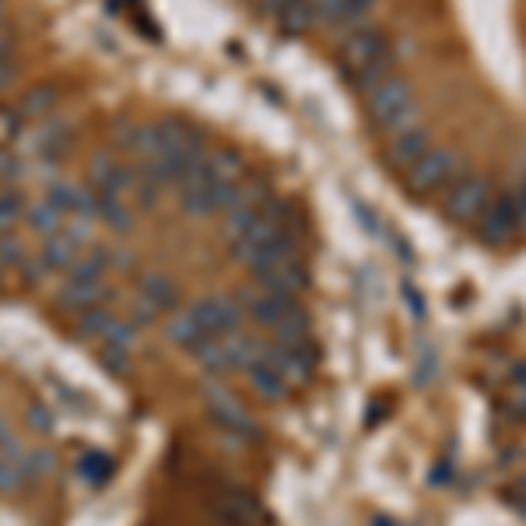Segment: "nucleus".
<instances>
[{"mask_svg":"<svg viewBox=\"0 0 526 526\" xmlns=\"http://www.w3.org/2000/svg\"><path fill=\"white\" fill-rule=\"evenodd\" d=\"M369 95V116L383 134H404V130L414 127V116H418V106H414V88L407 78H397L390 74L386 81H379Z\"/></svg>","mask_w":526,"mask_h":526,"instance_id":"1","label":"nucleus"},{"mask_svg":"<svg viewBox=\"0 0 526 526\" xmlns=\"http://www.w3.org/2000/svg\"><path fill=\"white\" fill-rule=\"evenodd\" d=\"M456 176H463V158L453 148H428L418 162L407 169V190L414 197H428L449 186Z\"/></svg>","mask_w":526,"mask_h":526,"instance_id":"2","label":"nucleus"},{"mask_svg":"<svg viewBox=\"0 0 526 526\" xmlns=\"http://www.w3.org/2000/svg\"><path fill=\"white\" fill-rule=\"evenodd\" d=\"M491 197H495V193H491V183L484 176H456L453 183L446 186L442 211H446V218L456 221V225H470V221L481 218V211L488 207Z\"/></svg>","mask_w":526,"mask_h":526,"instance_id":"3","label":"nucleus"},{"mask_svg":"<svg viewBox=\"0 0 526 526\" xmlns=\"http://www.w3.org/2000/svg\"><path fill=\"white\" fill-rule=\"evenodd\" d=\"M207 411H211V418L218 421L221 432L235 435V439H256V421L249 418V411L239 404V397L235 393H228L225 386H211L207 390Z\"/></svg>","mask_w":526,"mask_h":526,"instance_id":"4","label":"nucleus"},{"mask_svg":"<svg viewBox=\"0 0 526 526\" xmlns=\"http://www.w3.org/2000/svg\"><path fill=\"white\" fill-rule=\"evenodd\" d=\"M386 57H390V53H386V36L379 29H355L341 43V67L348 78H358L365 67L379 64V60Z\"/></svg>","mask_w":526,"mask_h":526,"instance_id":"5","label":"nucleus"},{"mask_svg":"<svg viewBox=\"0 0 526 526\" xmlns=\"http://www.w3.org/2000/svg\"><path fill=\"white\" fill-rule=\"evenodd\" d=\"M179 207H183L186 218H214V214H221L218 183L204 172V162L179 183Z\"/></svg>","mask_w":526,"mask_h":526,"instance_id":"6","label":"nucleus"},{"mask_svg":"<svg viewBox=\"0 0 526 526\" xmlns=\"http://www.w3.org/2000/svg\"><path fill=\"white\" fill-rule=\"evenodd\" d=\"M190 316L197 320V327L204 330L207 337H228L242 327V309L235 299H221V295H211V299H200L197 306H190Z\"/></svg>","mask_w":526,"mask_h":526,"instance_id":"7","label":"nucleus"},{"mask_svg":"<svg viewBox=\"0 0 526 526\" xmlns=\"http://www.w3.org/2000/svg\"><path fill=\"white\" fill-rule=\"evenodd\" d=\"M477 232L488 246H505L512 235L519 232L516 225V207H512V193H498L488 200V207L477 218Z\"/></svg>","mask_w":526,"mask_h":526,"instance_id":"8","label":"nucleus"},{"mask_svg":"<svg viewBox=\"0 0 526 526\" xmlns=\"http://www.w3.org/2000/svg\"><path fill=\"white\" fill-rule=\"evenodd\" d=\"M256 281H260L263 292L281 295V299H295V295L309 285V271L299 256H288V260H278L271 263V267L256 271Z\"/></svg>","mask_w":526,"mask_h":526,"instance_id":"9","label":"nucleus"},{"mask_svg":"<svg viewBox=\"0 0 526 526\" xmlns=\"http://www.w3.org/2000/svg\"><path fill=\"white\" fill-rule=\"evenodd\" d=\"M292 306H295V299H281V295L263 292V288H242L239 292V309L246 316H253V323L263 330L278 327Z\"/></svg>","mask_w":526,"mask_h":526,"instance_id":"10","label":"nucleus"},{"mask_svg":"<svg viewBox=\"0 0 526 526\" xmlns=\"http://www.w3.org/2000/svg\"><path fill=\"white\" fill-rule=\"evenodd\" d=\"M88 176H92V190L95 193H127V190H134V169H127V165L120 162V158H113V155H95L92 158V165H88Z\"/></svg>","mask_w":526,"mask_h":526,"instance_id":"11","label":"nucleus"},{"mask_svg":"<svg viewBox=\"0 0 526 526\" xmlns=\"http://www.w3.org/2000/svg\"><path fill=\"white\" fill-rule=\"evenodd\" d=\"M214 505H218V512H221V523H228V526H260L263 523L260 502L242 488H221Z\"/></svg>","mask_w":526,"mask_h":526,"instance_id":"12","label":"nucleus"},{"mask_svg":"<svg viewBox=\"0 0 526 526\" xmlns=\"http://www.w3.org/2000/svg\"><path fill=\"white\" fill-rule=\"evenodd\" d=\"M428 148H432V134H428L425 127H411L404 130V134H393L390 148H386V162H390L393 169H411Z\"/></svg>","mask_w":526,"mask_h":526,"instance_id":"13","label":"nucleus"},{"mask_svg":"<svg viewBox=\"0 0 526 526\" xmlns=\"http://www.w3.org/2000/svg\"><path fill=\"white\" fill-rule=\"evenodd\" d=\"M109 295H113V292H109V288H102V285H81V281H67V285L57 292V306L67 309V313L81 316L85 309L102 306Z\"/></svg>","mask_w":526,"mask_h":526,"instance_id":"14","label":"nucleus"},{"mask_svg":"<svg viewBox=\"0 0 526 526\" xmlns=\"http://www.w3.org/2000/svg\"><path fill=\"white\" fill-rule=\"evenodd\" d=\"M278 29L285 32V36H306L309 29H316L320 25V11H316V0H292L285 11H281L278 18Z\"/></svg>","mask_w":526,"mask_h":526,"instance_id":"15","label":"nucleus"},{"mask_svg":"<svg viewBox=\"0 0 526 526\" xmlns=\"http://www.w3.org/2000/svg\"><path fill=\"white\" fill-rule=\"evenodd\" d=\"M141 299L148 302L155 313H172L179 306V292L165 274H144L141 278Z\"/></svg>","mask_w":526,"mask_h":526,"instance_id":"16","label":"nucleus"},{"mask_svg":"<svg viewBox=\"0 0 526 526\" xmlns=\"http://www.w3.org/2000/svg\"><path fill=\"white\" fill-rule=\"evenodd\" d=\"M29 477V456L18 449V442L0 449V491H18Z\"/></svg>","mask_w":526,"mask_h":526,"instance_id":"17","label":"nucleus"},{"mask_svg":"<svg viewBox=\"0 0 526 526\" xmlns=\"http://www.w3.org/2000/svg\"><path fill=\"white\" fill-rule=\"evenodd\" d=\"M204 172L214 183H239L246 162H242L239 151H211V155H204Z\"/></svg>","mask_w":526,"mask_h":526,"instance_id":"18","label":"nucleus"},{"mask_svg":"<svg viewBox=\"0 0 526 526\" xmlns=\"http://www.w3.org/2000/svg\"><path fill=\"white\" fill-rule=\"evenodd\" d=\"M309 330H313V320H309L306 309H302L299 302H295V306L285 313V320H281L278 327H274V337H278L274 344H285V348H292V344L309 341Z\"/></svg>","mask_w":526,"mask_h":526,"instance_id":"19","label":"nucleus"},{"mask_svg":"<svg viewBox=\"0 0 526 526\" xmlns=\"http://www.w3.org/2000/svg\"><path fill=\"white\" fill-rule=\"evenodd\" d=\"M113 263V253L109 249H92V253L78 256L71 263V281H81V285H102V274L109 271Z\"/></svg>","mask_w":526,"mask_h":526,"instance_id":"20","label":"nucleus"},{"mask_svg":"<svg viewBox=\"0 0 526 526\" xmlns=\"http://www.w3.org/2000/svg\"><path fill=\"white\" fill-rule=\"evenodd\" d=\"M246 379H249V386H253V390L260 393L263 400H281V397H285V393H288L285 379H281L278 372H274L267 362H253V365H246Z\"/></svg>","mask_w":526,"mask_h":526,"instance_id":"21","label":"nucleus"},{"mask_svg":"<svg viewBox=\"0 0 526 526\" xmlns=\"http://www.w3.org/2000/svg\"><path fill=\"white\" fill-rule=\"evenodd\" d=\"M95 218H102L116 232H130V225H134V214L116 193H95Z\"/></svg>","mask_w":526,"mask_h":526,"instance_id":"22","label":"nucleus"},{"mask_svg":"<svg viewBox=\"0 0 526 526\" xmlns=\"http://www.w3.org/2000/svg\"><path fill=\"white\" fill-rule=\"evenodd\" d=\"M109 474H113V456L109 453H102V449H88V453L78 456V477L85 484L99 488V484L109 481Z\"/></svg>","mask_w":526,"mask_h":526,"instance_id":"23","label":"nucleus"},{"mask_svg":"<svg viewBox=\"0 0 526 526\" xmlns=\"http://www.w3.org/2000/svg\"><path fill=\"white\" fill-rule=\"evenodd\" d=\"M165 334H169V341H176L179 348H186V351H193L200 341H207V334L197 327L190 309H186V313H172V320L165 323Z\"/></svg>","mask_w":526,"mask_h":526,"instance_id":"24","label":"nucleus"},{"mask_svg":"<svg viewBox=\"0 0 526 526\" xmlns=\"http://www.w3.org/2000/svg\"><path fill=\"white\" fill-rule=\"evenodd\" d=\"M113 320H116V316L109 313L106 306H92V309H85V313H81L74 334H78L81 341H102V337H106V330L113 327Z\"/></svg>","mask_w":526,"mask_h":526,"instance_id":"25","label":"nucleus"},{"mask_svg":"<svg viewBox=\"0 0 526 526\" xmlns=\"http://www.w3.org/2000/svg\"><path fill=\"white\" fill-rule=\"evenodd\" d=\"M25 218H29V225L36 228L43 239H50V235H57L60 228H64V214H60L53 204H46V200H39V204H29Z\"/></svg>","mask_w":526,"mask_h":526,"instance_id":"26","label":"nucleus"},{"mask_svg":"<svg viewBox=\"0 0 526 526\" xmlns=\"http://www.w3.org/2000/svg\"><path fill=\"white\" fill-rule=\"evenodd\" d=\"M53 106H57V88L39 85V88H32V92L25 95L22 106H18V113H22V120L29 123V120H36V116H46Z\"/></svg>","mask_w":526,"mask_h":526,"instance_id":"27","label":"nucleus"},{"mask_svg":"<svg viewBox=\"0 0 526 526\" xmlns=\"http://www.w3.org/2000/svg\"><path fill=\"white\" fill-rule=\"evenodd\" d=\"M25 211V197L18 190H0V235H11Z\"/></svg>","mask_w":526,"mask_h":526,"instance_id":"28","label":"nucleus"},{"mask_svg":"<svg viewBox=\"0 0 526 526\" xmlns=\"http://www.w3.org/2000/svg\"><path fill=\"white\" fill-rule=\"evenodd\" d=\"M134 334H137V327L130 320H113V327H109L106 337H102V348L130 351V348H134Z\"/></svg>","mask_w":526,"mask_h":526,"instance_id":"29","label":"nucleus"},{"mask_svg":"<svg viewBox=\"0 0 526 526\" xmlns=\"http://www.w3.org/2000/svg\"><path fill=\"white\" fill-rule=\"evenodd\" d=\"M400 295H404V302L411 306V316H414V320H425V299H421L418 288H414L411 281H404V285H400Z\"/></svg>","mask_w":526,"mask_h":526,"instance_id":"30","label":"nucleus"},{"mask_svg":"<svg viewBox=\"0 0 526 526\" xmlns=\"http://www.w3.org/2000/svg\"><path fill=\"white\" fill-rule=\"evenodd\" d=\"M102 365H106L109 372H123L130 365V351H123V348H102Z\"/></svg>","mask_w":526,"mask_h":526,"instance_id":"31","label":"nucleus"},{"mask_svg":"<svg viewBox=\"0 0 526 526\" xmlns=\"http://www.w3.org/2000/svg\"><path fill=\"white\" fill-rule=\"evenodd\" d=\"M130 323H134V327H151V323H155V309L144 299H137L134 309H130Z\"/></svg>","mask_w":526,"mask_h":526,"instance_id":"32","label":"nucleus"},{"mask_svg":"<svg viewBox=\"0 0 526 526\" xmlns=\"http://www.w3.org/2000/svg\"><path fill=\"white\" fill-rule=\"evenodd\" d=\"M512 207H516V225L526 232V179L516 186V193H512Z\"/></svg>","mask_w":526,"mask_h":526,"instance_id":"33","label":"nucleus"},{"mask_svg":"<svg viewBox=\"0 0 526 526\" xmlns=\"http://www.w3.org/2000/svg\"><path fill=\"white\" fill-rule=\"evenodd\" d=\"M50 467H53V456L46 453V449H39V453L29 456V474H32V477H43Z\"/></svg>","mask_w":526,"mask_h":526,"instance_id":"34","label":"nucleus"},{"mask_svg":"<svg viewBox=\"0 0 526 526\" xmlns=\"http://www.w3.org/2000/svg\"><path fill=\"white\" fill-rule=\"evenodd\" d=\"M432 372H435V351H432V348H425V365L418 362V372H414V383L425 386L428 379H432Z\"/></svg>","mask_w":526,"mask_h":526,"instance_id":"35","label":"nucleus"},{"mask_svg":"<svg viewBox=\"0 0 526 526\" xmlns=\"http://www.w3.org/2000/svg\"><path fill=\"white\" fill-rule=\"evenodd\" d=\"M11 53H15V36L8 29H0V60H11Z\"/></svg>","mask_w":526,"mask_h":526,"instance_id":"36","label":"nucleus"},{"mask_svg":"<svg viewBox=\"0 0 526 526\" xmlns=\"http://www.w3.org/2000/svg\"><path fill=\"white\" fill-rule=\"evenodd\" d=\"M15 81V60H0V88H8Z\"/></svg>","mask_w":526,"mask_h":526,"instance_id":"37","label":"nucleus"},{"mask_svg":"<svg viewBox=\"0 0 526 526\" xmlns=\"http://www.w3.org/2000/svg\"><path fill=\"white\" fill-rule=\"evenodd\" d=\"M8 446H15V439H11L8 421H0V449H8Z\"/></svg>","mask_w":526,"mask_h":526,"instance_id":"38","label":"nucleus"},{"mask_svg":"<svg viewBox=\"0 0 526 526\" xmlns=\"http://www.w3.org/2000/svg\"><path fill=\"white\" fill-rule=\"evenodd\" d=\"M4 267H8V260H4V253H0V281H4Z\"/></svg>","mask_w":526,"mask_h":526,"instance_id":"39","label":"nucleus"},{"mask_svg":"<svg viewBox=\"0 0 526 526\" xmlns=\"http://www.w3.org/2000/svg\"><path fill=\"white\" fill-rule=\"evenodd\" d=\"M0 11H4V4H0Z\"/></svg>","mask_w":526,"mask_h":526,"instance_id":"40","label":"nucleus"},{"mask_svg":"<svg viewBox=\"0 0 526 526\" xmlns=\"http://www.w3.org/2000/svg\"><path fill=\"white\" fill-rule=\"evenodd\" d=\"M221 526H228V523H221Z\"/></svg>","mask_w":526,"mask_h":526,"instance_id":"41","label":"nucleus"}]
</instances>
